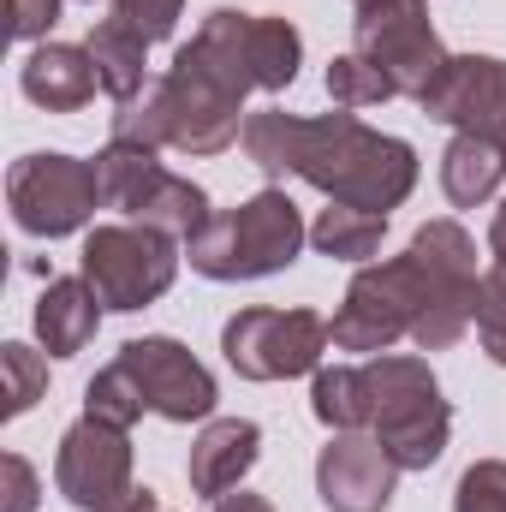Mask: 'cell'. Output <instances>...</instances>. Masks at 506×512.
Segmentation results:
<instances>
[{
    "label": "cell",
    "instance_id": "ba28073f",
    "mask_svg": "<svg viewBox=\"0 0 506 512\" xmlns=\"http://www.w3.org/2000/svg\"><path fill=\"white\" fill-rule=\"evenodd\" d=\"M352 54L370 60L393 84V96H405V102H423V90L447 66V48L429 24V0H370V6H358Z\"/></svg>",
    "mask_w": 506,
    "mask_h": 512
},
{
    "label": "cell",
    "instance_id": "5bb4252c",
    "mask_svg": "<svg viewBox=\"0 0 506 512\" xmlns=\"http://www.w3.org/2000/svg\"><path fill=\"white\" fill-rule=\"evenodd\" d=\"M316 495L328 512H387L399 495V465L370 429L334 435L316 459Z\"/></svg>",
    "mask_w": 506,
    "mask_h": 512
},
{
    "label": "cell",
    "instance_id": "2e32d148",
    "mask_svg": "<svg viewBox=\"0 0 506 512\" xmlns=\"http://www.w3.org/2000/svg\"><path fill=\"white\" fill-rule=\"evenodd\" d=\"M18 90H24L36 108H48V114H78V108H90V102H96L102 78H96L90 48L42 42V48H30V60L18 66Z\"/></svg>",
    "mask_w": 506,
    "mask_h": 512
},
{
    "label": "cell",
    "instance_id": "1f68e13d",
    "mask_svg": "<svg viewBox=\"0 0 506 512\" xmlns=\"http://www.w3.org/2000/svg\"><path fill=\"white\" fill-rule=\"evenodd\" d=\"M489 251H495V262H506V203L495 209V221H489Z\"/></svg>",
    "mask_w": 506,
    "mask_h": 512
},
{
    "label": "cell",
    "instance_id": "836d02e7",
    "mask_svg": "<svg viewBox=\"0 0 506 512\" xmlns=\"http://www.w3.org/2000/svg\"><path fill=\"white\" fill-rule=\"evenodd\" d=\"M84 6H96V0H84Z\"/></svg>",
    "mask_w": 506,
    "mask_h": 512
},
{
    "label": "cell",
    "instance_id": "7402d4cb",
    "mask_svg": "<svg viewBox=\"0 0 506 512\" xmlns=\"http://www.w3.org/2000/svg\"><path fill=\"white\" fill-rule=\"evenodd\" d=\"M143 411H149V399H143V387L131 382V370L120 364V358H114L108 370H96V382L84 387V417H96V423L131 429Z\"/></svg>",
    "mask_w": 506,
    "mask_h": 512
},
{
    "label": "cell",
    "instance_id": "4dcf8cb0",
    "mask_svg": "<svg viewBox=\"0 0 506 512\" xmlns=\"http://www.w3.org/2000/svg\"><path fill=\"white\" fill-rule=\"evenodd\" d=\"M114 512H161V495H155V489H131Z\"/></svg>",
    "mask_w": 506,
    "mask_h": 512
},
{
    "label": "cell",
    "instance_id": "ffe728a7",
    "mask_svg": "<svg viewBox=\"0 0 506 512\" xmlns=\"http://www.w3.org/2000/svg\"><path fill=\"white\" fill-rule=\"evenodd\" d=\"M387 239V215H370V209H352V203H328L310 227V245L334 262H370Z\"/></svg>",
    "mask_w": 506,
    "mask_h": 512
},
{
    "label": "cell",
    "instance_id": "4316f807",
    "mask_svg": "<svg viewBox=\"0 0 506 512\" xmlns=\"http://www.w3.org/2000/svg\"><path fill=\"white\" fill-rule=\"evenodd\" d=\"M108 6H114V18H126L143 42H167L179 30V12H185V0H108Z\"/></svg>",
    "mask_w": 506,
    "mask_h": 512
},
{
    "label": "cell",
    "instance_id": "7a4b0ae2",
    "mask_svg": "<svg viewBox=\"0 0 506 512\" xmlns=\"http://www.w3.org/2000/svg\"><path fill=\"white\" fill-rule=\"evenodd\" d=\"M245 155L268 179H304L328 203L393 215L417 191V149L405 137L370 131L358 114L298 120L286 108L245 114Z\"/></svg>",
    "mask_w": 506,
    "mask_h": 512
},
{
    "label": "cell",
    "instance_id": "44dd1931",
    "mask_svg": "<svg viewBox=\"0 0 506 512\" xmlns=\"http://www.w3.org/2000/svg\"><path fill=\"white\" fill-rule=\"evenodd\" d=\"M310 411H316V423H328L334 435L370 429V382H364V364L316 370V382H310Z\"/></svg>",
    "mask_w": 506,
    "mask_h": 512
},
{
    "label": "cell",
    "instance_id": "4fadbf2b",
    "mask_svg": "<svg viewBox=\"0 0 506 512\" xmlns=\"http://www.w3.org/2000/svg\"><path fill=\"white\" fill-rule=\"evenodd\" d=\"M429 120L453 131H483L506 143V60L495 54H447L441 78L417 102Z\"/></svg>",
    "mask_w": 506,
    "mask_h": 512
},
{
    "label": "cell",
    "instance_id": "e0dca14e",
    "mask_svg": "<svg viewBox=\"0 0 506 512\" xmlns=\"http://www.w3.org/2000/svg\"><path fill=\"white\" fill-rule=\"evenodd\" d=\"M102 328V298L90 292V280H48L36 298V340L48 358H78Z\"/></svg>",
    "mask_w": 506,
    "mask_h": 512
},
{
    "label": "cell",
    "instance_id": "83f0119b",
    "mask_svg": "<svg viewBox=\"0 0 506 512\" xmlns=\"http://www.w3.org/2000/svg\"><path fill=\"white\" fill-rule=\"evenodd\" d=\"M42 501V483L30 471L24 453H0V512H36Z\"/></svg>",
    "mask_w": 506,
    "mask_h": 512
},
{
    "label": "cell",
    "instance_id": "6da1fadb",
    "mask_svg": "<svg viewBox=\"0 0 506 512\" xmlns=\"http://www.w3.org/2000/svg\"><path fill=\"white\" fill-rule=\"evenodd\" d=\"M477 245L459 221H423L405 256L364 262L346 286L328 340L334 352H393L411 340L417 352H447L477 328Z\"/></svg>",
    "mask_w": 506,
    "mask_h": 512
},
{
    "label": "cell",
    "instance_id": "d4e9b609",
    "mask_svg": "<svg viewBox=\"0 0 506 512\" xmlns=\"http://www.w3.org/2000/svg\"><path fill=\"white\" fill-rule=\"evenodd\" d=\"M477 340L506 370V262H495L483 274V286H477Z\"/></svg>",
    "mask_w": 506,
    "mask_h": 512
},
{
    "label": "cell",
    "instance_id": "52a82bcc",
    "mask_svg": "<svg viewBox=\"0 0 506 512\" xmlns=\"http://www.w3.org/2000/svg\"><path fill=\"white\" fill-rule=\"evenodd\" d=\"M191 48H197L215 72H227L245 96H251V90H286V84L298 78V66H304V36L292 30V18L233 12V6L209 12L203 30L191 36Z\"/></svg>",
    "mask_w": 506,
    "mask_h": 512
},
{
    "label": "cell",
    "instance_id": "3957f363",
    "mask_svg": "<svg viewBox=\"0 0 506 512\" xmlns=\"http://www.w3.org/2000/svg\"><path fill=\"white\" fill-rule=\"evenodd\" d=\"M304 239H310V227H304L298 203L280 185H268V191L245 197L239 209L209 215V227L197 239H185V256L203 280H262V274L292 268Z\"/></svg>",
    "mask_w": 506,
    "mask_h": 512
},
{
    "label": "cell",
    "instance_id": "9c48e42d",
    "mask_svg": "<svg viewBox=\"0 0 506 512\" xmlns=\"http://www.w3.org/2000/svg\"><path fill=\"white\" fill-rule=\"evenodd\" d=\"M78 274L90 280V292L102 298V310H143V304H155L173 286V274H179V239H167L155 227H137V221L96 227L84 239Z\"/></svg>",
    "mask_w": 506,
    "mask_h": 512
},
{
    "label": "cell",
    "instance_id": "cb8c5ba5",
    "mask_svg": "<svg viewBox=\"0 0 506 512\" xmlns=\"http://www.w3.org/2000/svg\"><path fill=\"white\" fill-rule=\"evenodd\" d=\"M328 96H334V108L340 114H358V108H381V102H393V84L381 78L370 60H358V54H340V60H328Z\"/></svg>",
    "mask_w": 506,
    "mask_h": 512
},
{
    "label": "cell",
    "instance_id": "603a6c76",
    "mask_svg": "<svg viewBox=\"0 0 506 512\" xmlns=\"http://www.w3.org/2000/svg\"><path fill=\"white\" fill-rule=\"evenodd\" d=\"M0 382H6L0 387V399H6L0 417H24V411L48 393V358L30 352L24 340H6V346H0Z\"/></svg>",
    "mask_w": 506,
    "mask_h": 512
},
{
    "label": "cell",
    "instance_id": "484cf974",
    "mask_svg": "<svg viewBox=\"0 0 506 512\" xmlns=\"http://www.w3.org/2000/svg\"><path fill=\"white\" fill-rule=\"evenodd\" d=\"M453 512H506V459H477L453 489Z\"/></svg>",
    "mask_w": 506,
    "mask_h": 512
},
{
    "label": "cell",
    "instance_id": "ac0fdd59",
    "mask_svg": "<svg viewBox=\"0 0 506 512\" xmlns=\"http://www.w3.org/2000/svg\"><path fill=\"white\" fill-rule=\"evenodd\" d=\"M506 179V143L501 137H483V131H459L441 155V191L453 209H477L501 191Z\"/></svg>",
    "mask_w": 506,
    "mask_h": 512
},
{
    "label": "cell",
    "instance_id": "f546056e",
    "mask_svg": "<svg viewBox=\"0 0 506 512\" xmlns=\"http://www.w3.org/2000/svg\"><path fill=\"white\" fill-rule=\"evenodd\" d=\"M215 512H274V507H268L262 495H245V489H239V495H221V501H215Z\"/></svg>",
    "mask_w": 506,
    "mask_h": 512
},
{
    "label": "cell",
    "instance_id": "7c38bea8",
    "mask_svg": "<svg viewBox=\"0 0 506 512\" xmlns=\"http://www.w3.org/2000/svg\"><path fill=\"white\" fill-rule=\"evenodd\" d=\"M120 364L131 382L143 387L149 411L167 423H203L215 411V376L191 358V346H179L173 334H143L120 346Z\"/></svg>",
    "mask_w": 506,
    "mask_h": 512
},
{
    "label": "cell",
    "instance_id": "30bf717a",
    "mask_svg": "<svg viewBox=\"0 0 506 512\" xmlns=\"http://www.w3.org/2000/svg\"><path fill=\"white\" fill-rule=\"evenodd\" d=\"M328 322L316 310H239L221 328V352L245 382H292V376H316L322 352H328Z\"/></svg>",
    "mask_w": 506,
    "mask_h": 512
},
{
    "label": "cell",
    "instance_id": "277c9868",
    "mask_svg": "<svg viewBox=\"0 0 506 512\" xmlns=\"http://www.w3.org/2000/svg\"><path fill=\"white\" fill-rule=\"evenodd\" d=\"M364 382H370V435L387 447V459L399 471H429L453 435V405L441 399L435 370L405 352H376L364 364Z\"/></svg>",
    "mask_w": 506,
    "mask_h": 512
},
{
    "label": "cell",
    "instance_id": "f1b7e54d",
    "mask_svg": "<svg viewBox=\"0 0 506 512\" xmlns=\"http://www.w3.org/2000/svg\"><path fill=\"white\" fill-rule=\"evenodd\" d=\"M6 6H12V36L18 42H36V36H48L60 24V6L66 0H6Z\"/></svg>",
    "mask_w": 506,
    "mask_h": 512
},
{
    "label": "cell",
    "instance_id": "5b68a950",
    "mask_svg": "<svg viewBox=\"0 0 506 512\" xmlns=\"http://www.w3.org/2000/svg\"><path fill=\"white\" fill-rule=\"evenodd\" d=\"M96 173H102V209H120L137 227H155L167 239H197L209 227V197L203 185L167 173L155 161V149L143 143H114L96 155Z\"/></svg>",
    "mask_w": 506,
    "mask_h": 512
},
{
    "label": "cell",
    "instance_id": "8992f818",
    "mask_svg": "<svg viewBox=\"0 0 506 512\" xmlns=\"http://www.w3.org/2000/svg\"><path fill=\"white\" fill-rule=\"evenodd\" d=\"M6 203H12V221L30 239H66V233H84L90 215L102 209V173H96V161L36 149V155L12 161Z\"/></svg>",
    "mask_w": 506,
    "mask_h": 512
},
{
    "label": "cell",
    "instance_id": "d6a6232c",
    "mask_svg": "<svg viewBox=\"0 0 506 512\" xmlns=\"http://www.w3.org/2000/svg\"><path fill=\"white\" fill-rule=\"evenodd\" d=\"M352 6H370V0H352Z\"/></svg>",
    "mask_w": 506,
    "mask_h": 512
},
{
    "label": "cell",
    "instance_id": "9a60e30c",
    "mask_svg": "<svg viewBox=\"0 0 506 512\" xmlns=\"http://www.w3.org/2000/svg\"><path fill=\"white\" fill-rule=\"evenodd\" d=\"M256 459H262V429H256L251 417H209L203 435L191 441V459H185L191 495H203V501L233 495L251 477Z\"/></svg>",
    "mask_w": 506,
    "mask_h": 512
},
{
    "label": "cell",
    "instance_id": "d6986e66",
    "mask_svg": "<svg viewBox=\"0 0 506 512\" xmlns=\"http://www.w3.org/2000/svg\"><path fill=\"white\" fill-rule=\"evenodd\" d=\"M90 60H96V78H102V90L114 96V102H131L137 90H149V60H143V36L131 30L126 18H102L96 30H90Z\"/></svg>",
    "mask_w": 506,
    "mask_h": 512
},
{
    "label": "cell",
    "instance_id": "8fae6325",
    "mask_svg": "<svg viewBox=\"0 0 506 512\" xmlns=\"http://www.w3.org/2000/svg\"><path fill=\"white\" fill-rule=\"evenodd\" d=\"M54 483L60 495L78 512H114L131 489V435L114 423H96V417H78L66 435H60V453H54Z\"/></svg>",
    "mask_w": 506,
    "mask_h": 512
}]
</instances>
